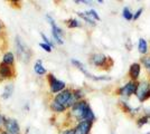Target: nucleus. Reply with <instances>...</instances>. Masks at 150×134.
I'll return each mask as SVG.
<instances>
[{
    "label": "nucleus",
    "mask_w": 150,
    "mask_h": 134,
    "mask_svg": "<svg viewBox=\"0 0 150 134\" xmlns=\"http://www.w3.org/2000/svg\"><path fill=\"white\" fill-rule=\"evenodd\" d=\"M15 47H16V54L18 56L19 60L24 62V63H28L31 57V51L30 49L26 46V44L23 41V39L19 36L16 37L15 40Z\"/></svg>",
    "instance_id": "f257e3e1"
},
{
    "label": "nucleus",
    "mask_w": 150,
    "mask_h": 134,
    "mask_svg": "<svg viewBox=\"0 0 150 134\" xmlns=\"http://www.w3.org/2000/svg\"><path fill=\"white\" fill-rule=\"evenodd\" d=\"M54 101L57 102L58 104L63 105V106H65L66 109L73 106L75 103H76V100H75L74 96H73V92L71 89H64L63 92L58 93L55 96Z\"/></svg>",
    "instance_id": "f03ea898"
},
{
    "label": "nucleus",
    "mask_w": 150,
    "mask_h": 134,
    "mask_svg": "<svg viewBox=\"0 0 150 134\" xmlns=\"http://www.w3.org/2000/svg\"><path fill=\"white\" fill-rule=\"evenodd\" d=\"M136 95L140 100V102H144L147 98L150 97V83L147 81H142L140 83H138L137 91H136Z\"/></svg>",
    "instance_id": "7ed1b4c3"
},
{
    "label": "nucleus",
    "mask_w": 150,
    "mask_h": 134,
    "mask_svg": "<svg viewBox=\"0 0 150 134\" xmlns=\"http://www.w3.org/2000/svg\"><path fill=\"white\" fill-rule=\"evenodd\" d=\"M88 107V102H85V101H79V102H76L72 106V115L74 116L75 119L82 121L83 120V116H84V113H85V111H86Z\"/></svg>",
    "instance_id": "20e7f679"
},
{
    "label": "nucleus",
    "mask_w": 150,
    "mask_h": 134,
    "mask_svg": "<svg viewBox=\"0 0 150 134\" xmlns=\"http://www.w3.org/2000/svg\"><path fill=\"white\" fill-rule=\"evenodd\" d=\"M47 79H48V82H50V92H52V93L58 94V93H61V92H63V91L65 89V86H66L65 83L62 82V81H59V79H57L53 74H48Z\"/></svg>",
    "instance_id": "39448f33"
},
{
    "label": "nucleus",
    "mask_w": 150,
    "mask_h": 134,
    "mask_svg": "<svg viewBox=\"0 0 150 134\" xmlns=\"http://www.w3.org/2000/svg\"><path fill=\"white\" fill-rule=\"evenodd\" d=\"M46 18H47V20L50 21V26H52V34H53V37H54V39H55V41L59 45L64 44V41H63V39H62V36H63V34H64L63 30L59 28V27H57V25L55 24L54 19L52 18V16L47 15Z\"/></svg>",
    "instance_id": "423d86ee"
},
{
    "label": "nucleus",
    "mask_w": 150,
    "mask_h": 134,
    "mask_svg": "<svg viewBox=\"0 0 150 134\" xmlns=\"http://www.w3.org/2000/svg\"><path fill=\"white\" fill-rule=\"evenodd\" d=\"M71 62H72V64L74 65L76 68H79V69L81 70V72L83 73V74H84V75H85V76L88 77V78H91V79H93V81H110V79H111L110 77H105V76L96 77V76H94V75H92L91 73H88V70L84 68V65L82 64L81 62L76 60V59H72Z\"/></svg>",
    "instance_id": "0eeeda50"
},
{
    "label": "nucleus",
    "mask_w": 150,
    "mask_h": 134,
    "mask_svg": "<svg viewBox=\"0 0 150 134\" xmlns=\"http://www.w3.org/2000/svg\"><path fill=\"white\" fill-rule=\"evenodd\" d=\"M137 86H138V84L136 83L134 81H130L129 83L125 84L122 88H120L119 94L120 95H122V96H127V97H129V96L136 94Z\"/></svg>",
    "instance_id": "6e6552de"
},
{
    "label": "nucleus",
    "mask_w": 150,
    "mask_h": 134,
    "mask_svg": "<svg viewBox=\"0 0 150 134\" xmlns=\"http://www.w3.org/2000/svg\"><path fill=\"white\" fill-rule=\"evenodd\" d=\"M5 128L8 134H20L19 124L15 119H7L5 122Z\"/></svg>",
    "instance_id": "1a4fd4ad"
},
{
    "label": "nucleus",
    "mask_w": 150,
    "mask_h": 134,
    "mask_svg": "<svg viewBox=\"0 0 150 134\" xmlns=\"http://www.w3.org/2000/svg\"><path fill=\"white\" fill-rule=\"evenodd\" d=\"M92 122L81 121L74 128V134H88L92 128Z\"/></svg>",
    "instance_id": "9d476101"
},
{
    "label": "nucleus",
    "mask_w": 150,
    "mask_h": 134,
    "mask_svg": "<svg viewBox=\"0 0 150 134\" xmlns=\"http://www.w3.org/2000/svg\"><path fill=\"white\" fill-rule=\"evenodd\" d=\"M109 58L110 57H106L105 55H103V54H94L93 56L91 57V62L95 66L102 67V66L105 65L106 60H109Z\"/></svg>",
    "instance_id": "9b49d317"
},
{
    "label": "nucleus",
    "mask_w": 150,
    "mask_h": 134,
    "mask_svg": "<svg viewBox=\"0 0 150 134\" xmlns=\"http://www.w3.org/2000/svg\"><path fill=\"white\" fill-rule=\"evenodd\" d=\"M13 77V70L6 64H0V79H7Z\"/></svg>",
    "instance_id": "f8f14e48"
},
{
    "label": "nucleus",
    "mask_w": 150,
    "mask_h": 134,
    "mask_svg": "<svg viewBox=\"0 0 150 134\" xmlns=\"http://www.w3.org/2000/svg\"><path fill=\"white\" fill-rule=\"evenodd\" d=\"M140 70H141V66H140V64H138V63H134V64H132L130 66V68H129V75H130L131 81L138 79V77L140 75Z\"/></svg>",
    "instance_id": "ddd939ff"
},
{
    "label": "nucleus",
    "mask_w": 150,
    "mask_h": 134,
    "mask_svg": "<svg viewBox=\"0 0 150 134\" xmlns=\"http://www.w3.org/2000/svg\"><path fill=\"white\" fill-rule=\"evenodd\" d=\"M34 70H35V73L37 74V75H45L47 72L46 69L44 68V66H43V62L40 60V59H38L36 60V63H35V66H34Z\"/></svg>",
    "instance_id": "4468645a"
},
{
    "label": "nucleus",
    "mask_w": 150,
    "mask_h": 134,
    "mask_svg": "<svg viewBox=\"0 0 150 134\" xmlns=\"http://www.w3.org/2000/svg\"><path fill=\"white\" fill-rule=\"evenodd\" d=\"M13 84H8V85H6V86L4 87L1 97H2L4 100H7V98H9L10 96L13 95Z\"/></svg>",
    "instance_id": "2eb2a0df"
},
{
    "label": "nucleus",
    "mask_w": 150,
    "mask_h": 134,
    "mask_svg": "<svg viewBox=\"0 0 150 134\" xmlns=\"http://www.w3.org/2000/svg\"><path fill=\"white\" fill-rule=\"evenodd\" d=\"M13 62H15V55H13V53L8 51V53H6L4 55V57H2V64H6L9 66V65L13 64Z\"/></svg>",
    "instance_id": "dca6fc26"
},
{
    "label": "nucleus",
    "mask_w": 150,
    "mask_h": 134,
    "mask_svg": "<svg viewBox=\"0 0 150 134\" xmlns=\"http://www.w3.org/2000/svg\"><path fill=\"white\" fill-rule=\"evenodd\" d=\"M82 121H88V122H92L93 123L95 121V115H94L93 111L91 109V107L88 106L86 111H85V113H84V116H83V120Z\"/></svg>",
    "instance_id": "f3484780"
},
{
    "label": "nucleus",
    "mask_w": 150,
    "mask_h": 134,
    "mask_svg": "<svg viewBox=\"0 0 150 134\" xmlns=\"http://www.w3.org/2000/svg\"><path fill=\"white\" fill-rule=\"evenodd\" d=\"M138 48H139V53H141V54H146L148 51V45H147V41L144 38L139 39Z\"/></svg>",
    "instance_id": "a211bd4d"
},
{
    "label": "nucleus",
    "mask_w": 150,
    "mask_h": 134,
    "mask_svg": "<svg viewBox=\"0 0 150 134\" xmlns=\"http://www.w3.org/2000/svg\"><path fill=\"white\" fill-rule=\"evenodd\" d=\"M50 109H52V111H54V112L61 113V112H64V111L66 109V107L61 105V104H58V103L55 102V101H53V102L50 103Z\"/></svg>",
    "instance_id": "6ab92c4d"
},
{
    "label": "nucleus",
    "mask_w": 150,
    "mask_h": 134,
    "mask_svg": "<svg viewBox=\"0 0 150 134\" xmlns=\"http://www.w3.org/2000/svg\"><path fill=\"white\" fill-rule=\"evenodd\" d=\"M77 15L81 17V18H83V19L85 20L86 22H88L90 25H92V26H95V20L94 19H92L90 16H88L85 13H77Z\"/></svg>",
    "instance_id": "aec40b11"
},
{
    "label": "nucleus",
    "mask_w": 150,
    "mask_h": 134,
    "mask_svg": "<svg viewBox=\"0 0 150 134\" xmlns=\"http://www.w3.org/2000/svg\"><path fill=\"white\" fill-rule=\"evenodd\" d=\"M122 16H123V17H125V19H127V20L133 19V15H132V13L130 11V9H129V8H127V7H125V9H123Z\"/></svg>",
    "instance_id": "412c9836"
},
{
    "label": "nucleus",
    "mask_w": 150,
    "mask_h": 134,
    "mask_svg": "<svg viewBox=\"0 0 150 134\" xmlns=\"http://www.w3.org/2000/svg\"><path fill=\"white\" fill-rule=\"evenodd\" d=\"M73 96L76 100V102H79V101H81V98L84 96V94H83V92H82L81 89H75L74 92H73Z\"/></svg>",
    "instance_id": "4be33fe9"
},
{
    "label": "nucleus",
    "mask_w": 150,
    "mask_h": 134,
    "mask_svg": "<svg viewBox=\"0 0 150 134\" xmlns=\"http://www.w3.org/2000/svg\"><path fill=\"white\" fill-rule=\"evenodd\" d=\"M67 26L69 28H75V27H80L81 26V22L77 19H69L67 21Z\"/></svg>",
    "instance_id": "5701e85b"
},
{
    "label": "nucleus",
    "mask_w": 150,
    "mask_h": 134,
    "mask_svg": "<svg viewBox=\"0 0 150 134\" xmlns=\"http://www.w3.org/2000/svg\"><path fill=\"white\" fill-rule=\"evenodd\" d=\"M86 15L88 16H90L92 19L94 20H100V17H99V15H98V13L94 10V9H91V10H88V11H86Z\"/></svg>",
    "instance_id": "b1692460"
},
{
    "label": "nucleus",
    "mask_w": 150,
    "mask_h": 134,
    "mask_svg": "<svg viewBox=\"0 0 150 134\" xmlns=\"http://www.w3.org/2000/svg\"><path fill=\"white\" fill-rule=\"evenodd\" d=\"M149 116L148 115H146V116H142V117H140L139 120H138V126H142V125H144L146 123H148V121H149Z\"/></svg>",
    "instance_id": "393cba45"
},
{
    "label": "nucleus",
    "mask_w": 150,
    "mask_h": 134,
    "mask_svg": "<svg viewBox=\"0 0 150 134\" xmlns=\"http://www.w3.org/2000/svg\"><path fill=\"white\" fill-rule=\"evenodd\" d=\"M141 63H142L144 67L150 72V56H146V57L142 58V59H141Z\"/></svg>",
    "instance_id": "a878e982"
},
{
    "label": "nucleus",
    "mask_w": 150,
    "mask_h": 134,
    "mask_svg": "<svg viewBox=\"0 0 150 134\" xmlns=\"http://www.w3.org/2000/svg\"><path fill=\"white\" fill-rule=\"evenodd\" d=\"M39 46H40L45 51H48V53H50V51H52V48H53L50 45H47V44H45V43H39Z\"/></svg>",
    "instance_id": "bb28decb"
},
{
    "label": "nucleus",
    "mask_w": 150,
    "mask_h": 134,
    "mask_svg": "<svg viewBox=\"0 0 150 134\" xmlns=\"http://www.w3.org/2000/svg\"><path fill=\"white\" fill-rule=\"evenodd\" d=\"M40 35H42V38H43V40H44V43H45V44L50 45V46H52V47H53V46H54V45L52 44V41H50V39H48V38H47V37H46V35H45V34H43V32H42V34H40Z\"/></svg>",
    "instance_id": "cd10ccee"
},
{
    "label": "nucleus",
    "mask_w": 150,
    "mask_h": 134,
    "mask_svg": "<svg viewBox=\"0 0 150 134\" xmlns=\"http://www.w3.org/2000/svg\"><path fill=\"white\" fill-rule=\"evenodd\" d=\"M141 13H142V9H139L137 13H136V15L133 16V20H137L138 18H139V16L141 15Z\"/></svg>",
    "instance_id": "c85d7f7f"
},
{
    "label": "nucleus",
    "mask_w": 150,
    "mask_h": 134,
    "mask_svg": "<svg viewBox=\"0 0 150 134\" xmlns=\"http://www.w3.org/2000/svg\"><path fill=\"white\" fill-rule=\"evenodd\" d=\"M63 134H74V128H69V130H65Z\"/></svg>",
    "instance_id": "c756f323"
},
{
    "label": "nucleus",
    "mask_w": 150,
    "mask_h": 134,
    "mask_svg": "<svg viewBox=\"0 0 150 134\" xmlns=\"http://www.w3.org/2000/svg\"><path fill=\"white\" fill-rule=\"evenodd\" d=\"M5 122H6V119L2 116V115L0 114V125H2V124H5Z\"/></svg>",
    "instance_id": "7c9ffc66"
},
{
    "label": "nucleus",
    "mask_w": 150,
    "mask_h": 134,
    "mask_svg": "<svg viewBox=\"0 0 150 134\" xmlns=\"http://www.w3.org/2000/svg\"><path fill=\"white\" fill-rule=\"evenodd\" d=\"M1 134H8V133H7V132H2Z\"/></svg>",
    "instance_id": "2f4dec72"
},
{
    "label": "nucleus",
    "mask_w": 150,
    "mask_h": 134,
    "mask_svg": "<svg viewBox=\"0 0 150 134\" xmlns=\"http://www.w3.org/2000/svg\"><path fill=\"white\" fill-rule=\"evenodd\" d=\"M0 34H1V25H0Z\"/></svg>",
    "instance_id": "473e14b6"
},
{
    "label": "nucleus",
    "mask_w": 150,
    "mask_h": 134,
    "mask_svg": "<svg viewBox=\"0 0 150 134\" xmlns=\"http://www.w3.org/2000/svg\"><path fill=\"white\" fill-rule=\"evenodd\" d=\"M147 134H150V133H147Z\"/></svg>",
    "instance_id": "72a5a7b5"
}]
</instances>
